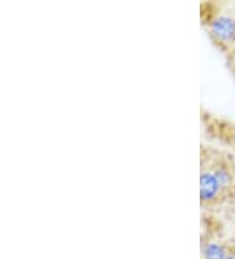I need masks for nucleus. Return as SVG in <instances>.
Instances as JSON below:
<instances>
[{
  "label": "nucleus",
  "instance_id": "f257e3e1",
  "mask_svg": "<svg viewBox=\"0 0 235 259\" xmlns=\"http://www.w3.org/2000/svg\"><path fill=\"white\" fill-rule=\"evenodd\" d=\"M201 20L212 42L227 54H235V3H205Z\"/></svg>",
  "mask_w": 235,
  "mask_h": 259
},
{
  "label": "nucleus",
  "instance_id": "f03ea898",
  "mask_svg": "<svg viewBox=\"0 0 235 259\" xmlns=\"http://www.w3.org/2000/svg\"><path fill=\"white\" fill-rule=\"evenodd\" d=\"M235 199L230 191L225 189L214 171L205 162H201L200 170V203L205 209H216Z\"/></svg>",
  "mask_w": 235,
  "mask_h": 259
},
{
  "label": "nucleus",
  "instance_id": "7ed1b4c3",
  "mask_svg": "<svg viewBox=\"0 0 235 259\" xmlns=\"http://www.w3.org/2000/svg\"><path fill=\"white\" fill-rule=\"evenodd\" d=\"M230 242L223 240L212 228L210 232H205L201 240V259H225L229 251Z\"/></svg>",
  "mask_w": 235,
  "mask_h": 259
},
{
  "label": "nucleus",
  "instance_id": "20e7f679",
  "mask_svg": "<svg viewBox=\"0 0 235 259\" xmlns=\"http://www.w3.org/2000/svg\"><path fill=\"white\" fill-rule=\"evenodd\" d=\"M217 123H218V126L221 127V128L225 130V134H223L225 139L227 140V142H229L231 146L235 147V126H232V124H227V126H223L221 122H217Z\"/></svg>",
  "mask_w": 235,
  "mask_h": 259
},
{
  "label": "nucleus",
  "instance_id": "39448f33",
  "mask_svg": "<svg viewBox=\"0 0 235 259\" xmlns=\"http://www.w3.org/2000/svg\"><path fill=\"white\" fill-rule=\"evenodd\" d=\"M225 259H235V241L234 242H230V247H229V251L226 254Z\"/></svg>",
  "mask_w": 235,
  "mask_h": 259
}]
</instances>
